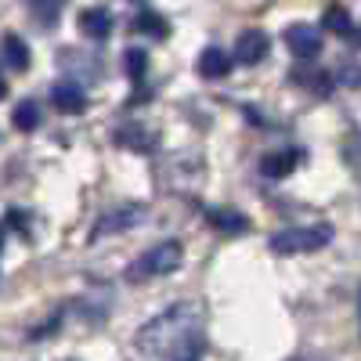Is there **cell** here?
<instances>
[{
	"mask_svg": "<svg viewBox=\"0 0 361 361\" xmlns=\"http://www.w3.org/2000/svg\"><path fill=\"white\" fill-rule=\"evenodd\" d=\"M134 29H137V33H145V37H156V40H166L170 37V22L163 15H156V11H141L134 18Z\"/></svg>",
	"mask_w": 361,
	"mask_h": 361,
	"instance_id": "obj_15",
	"label": "cell"
},
{
	"mask_svg": "<svg viewBox=\"0 0 361 361\" xmlns=\"http://www.w3.org/2000/svg\"><path fill=\"white\" fill-rule=\"evenodd\" d=\"M51 102H54L58 112H66V116H80L87 109V94L80 90V83H73V80L54 83L51 87Z\"/></svg>",
	"mask_w": 361,
	"mask_h": 361,
	"instance_id": "obj_7",
	"label": "cell"
},
{
	"mask_svg": "<svg viewBox=\"0 0 361 361\" xmlns=\"http://www.w3.org/2000/svg\"><path fill=\"white\" fill-rule=\"evenodd\" d=\"M322 22H325L329 33H336V37H354V18H350V11H347L343 4H329Z\"/></svg>",
	"mask_w": 361,
	"mask_h": 361,
	"instance_id": "obj_14",
	"label": "cell"
},
{
	"mask_svg": "<svg viewBox=\"0 0 361 361\" xmlns=\"http://www.w3.org/2000/svg\"><path fill=\"white\" fill-rule=\"evenodd\" d=\"M180 260H185V250H180V243H159V246H152L148 253H141V260H134V264L127 267V282L163 279V275H170V271L180 267Z\"/></svg>",
	"mask_w": 361,
	"mask_h": 361,
	"instance_id": "obj_3",
	"label": "cell"
},
{
	"mask_svg": "<svg viewBox=\"0 0 361 361\" xmlns=\"http://www.w3.org/2000/svg\"><path fill=\"white\" fill-rule=\"evenodd\" d=\"M0 250H4V224H0Z\"/></svg>",
	"mask_w": 361,
	"mask_h": 361,
	"instance_id": "obj_22",
	"label": "cell"
},
{
	"mask_svg": "<svg viewBox=\"0 0 361 361\" xmlns=\"http://www.w3.org/2000/svg\"><path fill=\"white\" fill-rule=\"evenodd\" d=\"M123 73H127L130 80H141V76L148 73V51L127 47V54H123Z\"/></svg>",
	"mask_w": 361,
	"mask_h": 361,
	"instance_id": "obj_17",
	"label": "cell"
},
{
	"mask_svg": "<svg viewBox=\"0 0 361 361\" xmlns=\"http://www.w3.org/2000/svg\"><path fill=\"white\" fill-rule=\"evenodd\" d=\"M267 47H271V40H267L264 29H243V33H238V40H235V62L257 66V62H264Z\"/></svg>",
	"mask_w": 361,
	"mask_h": 361,
	"instance_id": "obj_5",
	"label": "cell"
},
{
	"mask_svg": "<svg viewBox=\"0 0 361 361\" xmlns=\"http://www.w3.org/2000/svg\"><path fill=\"white\" fill-rule=\"evenodd\" d=\"M286 47H289L296 58H304V62H314V58L325 51L322 33H318V29H311V25H304V22H296V25L286 29Z\"/></svg>",
	"mask_w": 361,
	"mask_h": 361,
	"instance_id": "obj_4",
	"label": "cell"
},
{
	"mask_svg": "<svg viewBox=\"0 0 361 361\" xmlns=\"http://www.w3.org/2000/svg\"><path fill=\"white\" fill-rule=\"evenodd\" d=\"M4 98H8V80L0 76V102H4Z\"/></svg>",
	"mask_w": 361,
	"mask_h": 361,
	"instance_id": "obj_21",
	"label": "cell"
},
{
	"mask_svg": "<svg viewBox=\"0 0 361 361\" xmlns=\"http://www.w3.org/2000/svg\"><path fill=\"white\" fill-rule=\"evenodd\" d=\"M76 25H80V33L90 37V40H109V33H112V11L109 8H83Z\"/></svg>",
	"mask_w": 361,
	"mask_h": 361,
	"instance_id": "obj_8",
	"label": "cell"
},
{
	"mask_svg": "<svg viewBox=\"0 0 361 361\" xmlns=\"http://www.w3.org/2000/svg\"><path fill=\"white\" fill-rule=\"evenodd\" d=\"M134 347L148 357H195L202 354V325L199 307L177 304L137 329Z\"/></svg>",
	"mask_w": 361,
	"mask_h": 361,
	"instance_id": "obj_1",
	"label": "cell"
},
{
	"mask_svg": "<svg viewBox=\"0 0 361 361\" xmlns=\"http://www.w3.org/2000/svg\"><path fill=\"white\" fill-rule=\"evenodd\" d=\"M329 243H333V224H311V228H286L279 235H271L267 250L279 257H293V253H314Z\"/></svg>",
	"mask_w": 361,
	"mask_h": 361,
	"instance_id": "obj_2",
	"label": "cell"
},
{
	"mask_svg": "<svg viewBox=\"0 0 361 361\" xmlns=\"http://www.w3.org/2000/svg\"><path fill=\"white\" fill-rule=\"evenodd\" d=\"M11 123H15L18 130H25V134L37 130V127H40V105H37V102H22V105L11 112Z\"/></svg>",
	"mask_w": 361,
	"mask_h": 361,
	"instance_id": "obj_16",
	"label": "cell"
},
{
	"mask_svg": "<svg viewBox=\"0 0 361 361\" xmlns=\"http://www.w3.org/2000/svg\"><path fill=\"white\" fill-rule=\"evenodd\" d=\"M199 76L202 80H224L228 73H231V54L228 51H221V47H206L202 54H199Z\"/></svg>",
	"mask_w": 361,
	"mask_h": 361,
	"instance_id": "obj_10",
	"label": "cell"
},
{
	"mask_svg": "<svg viewBox=\"0 0 361 361\" xmlns=\"http://www.w3.org/2000/svg\"><path fill=\"white\" fill-rule=\"evenodd\" d=\"M206 221L214 231L235 238V235H246L250 231V217L243 214V209H235V206H217V209H206Z\"/></svg>",
	"mask_w": 361,
	"mask_h": 361,
	"instance_id": "obj_6",
	"label": "cell"
},
{
	"mask_svg": "<svg viewBox=\"0 0 361 361\" xmlns=\"http://www.w3.org/2000/svg\"><path fill=\"white\" fill-rule=\"evenodd\" d=\"M141 221V206H123V209H116V214H105L102 221H98V228L90 231V238H105V235H116V231H127L130 224H137Z\"/></svg>",
	"mask_w": 361,
	"mask_h": 361,
	"instance_id": "obj_9",
	"label": "cell"
},
{
	"mask_svg": "<svg viewBox=\"0 0 361 361\" xmlns=\"http://www.w3.org/2000/svg\"><path fill=\"white\" fill-rule=\"evenodd\" d=\"M293 83L296 87H304V90H311V94H318V98H325V94H333V80H329V73L325 69H311V66H296L293 73Z\"/></svg>",
	"mask_w": 361,
	"mask_h": 361,
	"instance_id": "obj_11",
	"label": "cell"
},
{
	"mask_svg": "<svg viewBox=\"0 0 361 361\" xmlns=\"http://www.w3.org/2000/svg\"><path fill=\"white\" fill-rule=\"evenodd\" d=\"M29 11L40 25H54L58 11H62V0H29Z\"/></svg>",
	"mask_w": 361,
	"mask_h": 361,
	"instance_id": "obj_18",
	"label": "cell"
},
{
	"mask_svg": "<svg viewBox=\"0 0 361 361\" xmlns=\"http://www.w3.org/2000/svg\"><path fill=\"white\" fill-rule=\"evenodd\" d=\"M4 58L15 73H25L29 62H33V54H29V44L18 37V33H4Z\"/></svg>",
	"mask_w": 361,
	"mask_h": 361,
	"instance_id": "obj_13",
	"label": "cell"
},
{
	"mask_svg": "<svg viewBox=\"0 0 361 361\" xmlns=\"http://www.w3.org/2000/svg\"><path fill=\"white\" fill-rule=\"evenodd\" d=\"M116 141L123 145V148H141V152H148V148H152V141L145 137L141 127H123V130L116 134Z\"/></svg>",
	"mask_w": 361,
	"mask_h": 361,
	"instance_id": "obj_19",
	"label": "cell"
},
{
	"mask_svg": "<svg viewBox=\"0 0 361 361\" xmlns=\"http://www.w3.org/2000/svg\"><path fill=\"white\" fill-rule=\"evenodd\" d=\"M300 159H304V152H289V148H286V152H267L260 159V173L264 177H289Z\"/></svg>",
	"mask_w": 361,
	"mask_h": 361,
	"instance_id": "obj_12",
	"label": "cell"
},
{
	"mask_svg": "<svg viewBox=\"0 0 361 361\" xmlns=\"http://www.w3.org/2000/svg\"><path fill=\"white\" fill-rule=\"evenodd\" d=\"M8 224L25 235V231H29V214H25V209H18V206H11V209H8Z\"/></svg>",
	"mask_w": 361,
	"mask_h": 361,
	"instance_id": "obj_20",
	"label": "cell"
}]
</instances>
